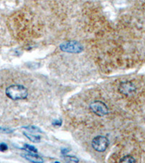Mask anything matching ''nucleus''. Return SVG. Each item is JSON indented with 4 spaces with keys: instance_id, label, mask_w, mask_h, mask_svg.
<instances>
[{
    "instance_id": "obj_13",
    "label": "nucleus",
    "mask_w": 145,
    "mask_h": 163,
    "mask_svg": "<svg viewBox=\"0 0 145 163\" xmlns=\"http://www.w3.org/2000/svg\"><path fill=\"white\" fill-rule=\"evenodd\" d=\"M52 124L54 125H56V126H60L62 125V120H56V121H54Z\"/></svg>"
},
{
    "instance_id": "obj_6",
    "label": "nucleus",
    "mask_w": 145,
    "mask_h": 163,
    "mask_svg": "<svg viewBox=\"0 0 145 163\" xmlns=\"http://www.w3.org/2000/svg\"><path fill=\"white\" fill-rule=\"evenodd\" d=\"M22 156L26 159V160L29 161V162H35V163H42L44 162L43 158L41 157L39 155H37L36 154V153H28V154H23Z\"/></svg>"
},
{
    "instance_id": "obj_8",
    "label": "nucleus",
    "mask_w": 145,
    "mask_h": 163,
    "mask_svg": "<svg viewBox=\"0 0 145 163\" xmlns=\"http://www.w3.org/2000/svg\"><path fill=\"white\" fill-rule=\"evenodd\" d=\"M120 162H136V159L133 156L130 155H127L123 156L122 159H120Z\"/></svg>"
},
{
    "instance_id": "obj_1",
    "label": "nucleus",
    "mask_w": 145,
    "mask_h": 163,
    "mask_svg": "<svg viewBox=\"0 0 145 163\" xmlns=\"http://www.w3.org/2000/svg\"><path fill=\"white\" fill-rule=\"evenodd\" d=\"M6 95L12 100H20L27 98L28 95V89L20 84L10 85L6 89Z\"/></svg>"
},
{
    "instance_id": "obj_4",
    "label": "nucleus",
    "mask_w": 145,
    "mask_h": 163,
    "mask_svg": "<svg viewBox=\"0 0 145 163\" xmlns=\"http://www.w3.org/2000/svg\"><path fill=\"white\" fill-rule=\"evenodd\" d=\"M119 91L125 96H131L136 91V87L131 81H124L119 86Z\"/></svg>"
},
{
    "instance_id": "obj_7",
    "label": "nucleus",
    "mask_w": 145,
    "mask_h": 163,
    "mask_svg": "<svg viewBox=\"0 0 145 163\" xmlns=\"http://www.w3.org/2000/svg\"><path fill=\"white\" fill-rule=\"evenodd\" d=\"M23 134L25 135V136H26L31 141H32V142L38 143L41 141V136H35V135H32V134H30V133H24Z\"/></svg>"
},
{
    "instance_id": "obj_3",
    "label": "nucleus",
    "mask_w": 145,
    "mask_h": 163,
    "mask_svg": "<svg viewBox=\"0 0 145 163\" xmlns=\"http://www.w3.org/2000/svg\"><path fill=\"white\" fill-rule=\"evenodd\" d=\"M89 108L94 112L95 115H98L99 117L105 116L107 115L109 112V109L105 103L101 102V101H94L91 103Z\"/></svg>"
},
{
    "instance_id": "obj_10",
    "label": "nucleus",
    "mask_w": 145,
    "mask_h": 163,
    "mask_svg": "<svg viewBox=\"0 0 145 163\" xmlns=\"http://www.w3.org/2000/svg\"><path fill=\"white\" fill-rule=\"evenodd\" d=\"M24 146H25V149L26 150H28V151H30V152H33V153H36L37 152V149L36 147H34V146H31V145H29V144H25L24 145Z\"/></svg>"
},
{
    "instance_id": "obj_11",
    "label": "nucleus",
    "mask_w": 145,
    "mask_h": 163,
    "mask_svg": "<svg viewBox=\"0 0 145 163\" xmlns=\"http://www.w3.org/2000/svg\"><path fill=\"white\" fill-rule=\"evenodd\" d=\"M26 129L30 130V131H33V132H42V130H41L39 128H37V127L36 126H28L26 127Z\"/></svg>"
},
{
    "instance_id": "obj_9",
    "label": "nucleus",
    "mask_w": 145,
    "mask_h": 163,
    "mask_svg": "<svg viewBox=\"0 0 145 163\" xmlns=\"http://www.w3.org/2000/svg\"><path fill=\"white\" fill-rule=\"evenodd\" d=\"M64 159L67 162H79V159H78L76 156H70V155H66L64 156Z\"/></svg>"
},
{
    "instance_id": "obj_5",
    "label": "nucleus",
    "mask_w": 145,
    "mask_h": 163,
    "mask_svg": "<svg viewBox=\"0 0 145 163\" xmlns=\"http://www.w3.org/2000/svg\"><path fill=\"white\" fill-rule=\"evenodd\" d=\"M60 49L64 52H71V53H79L83 50V47L80 44L75 41L66 42L60 46Z\"/></svg>"
},
{
    "instance_id": "obj_14",
    "label": "nucleus",
    "mask_w": 145,
    "mask_h": 163,
    "mask_svg": "<svg viewBox=\"0 0 145 163\" xmlns=\"http://www.w3.org/2000/svg\"><path fill=\"white\" fill-rule=\"evenodd\" d=\"M0 130L2 132H4V133H10V132H12V130L7 129V128H0Z\"/></svg>"
},
{
    "instance_id": "obj_2",
    "label": "nucleus",
    "mask_w": 145,
    "mask_h": 163,
    "mask_svg": "<svg viewBox=\"0 0 145 163\" xmlns=\"http://www.w3.org/2000/svg\"><path fill=\"white\" fill-rule=\"evenodd\" d=\"M109 140L104 136H98L92 140V146L95 151L98 152H103L109 146Z\"/></svg>"
},
{
    "instance_id": "obj_12",
    "label": "nucleus",
    "mask_w": 145,
    "mask_h": 163,
    "mask_svg": "<svg viewBox=\"0 0 145 163\" xmlns=\"http://www.w3.org/2000/svg\"><path fill=\"white\" fill-rule=\"evenodd\" d=\"M7 149H8L7 145L6 144V143H0V151H6V150H7Z\"/></svg>"
}]
</instances>
